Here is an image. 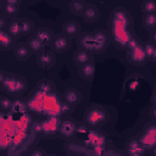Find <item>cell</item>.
<instances>
[{
	"instance_id": "5bb4252c",
	"label": "cell",
	"mask_w": 156,
	"mask_h": 156,
	"mask_svg": "<svg viewBox=\"0 0 156 156\" xmlns=\"http://www.w3.org/2000/svg\"><path fill=\"white\" fill-rule=\"evenodd\" d=\"M77 130V123L71 118H65L61 121L60 126V134L65 138L72 136Z\"/></svg>"
},
{
	"instance_id": "9c48e42d",
	"label": "cell",
	"mask_w": 156,
	"mask_h": 156,
	"mask_svg": "<svg viewBox=\"0 0 156 156\" xmlns=\"http://www.w3.org/2000/svg\"><path fill=\"white\" fill-rule=\"evenodd\" d=\"M94 35H95V51H94V54H102L110 44V38H108L107 33L102 29L95 30Z\"/></svg>"
},
{
	"instance_id": "ffe728a7",
	"label": "cell",
	"mask_w": 156,
	"mask_h": 156,
	"mask_svg": "<svg viewBox=\"0 0 156 156\" xmlns=\"http://www.w3.org/2000/svg\"><path fill=\"white\" fill-rule=\"evenodd\" d=\"M20 24H21V30H22V35H29V34H34L35 33V26L34 23L28 20V18H22L20 20Z\"/></svg>"
},
{
	"instance_id": "cb8c5ba5",
	"label": "cell",
	"mask_w": 156,
	"mask_h": 156,
	"mask_svg": "<svg viewBox=\"0 0 156 156\" xmlns=\"http://www.w3.org/2000/svg\"><path fill=\"white\" fill-rule=\"evenodd\" d=\"M1 9H2L4 16H6V17H15L18 13V11H20V7L18 6L10 5L6 0L1 2Z\"/></svg>"
},
{
	"instance_id": "7c38bea8",
	"label": "cell",
	"mask_w": 156,
	"mask_h": 156,
	"mask_svg": "<svg viewBox=\"0 0 156 156\" xmlns=\"http://www.w3.org/2000/svg\"><path fill=\"white\" fill-rule=\"evenodd\" d=\"M62 33L69 39L77 38L80 33V24L76 21H66L62 26Z\"/></svg>"
},
{
	"instance_id": "83f0119b",
	"label": "cell",
	"mask_w": 156,
	"mask_h": 156,
	"mask_svg": "<svg viewBox=\"0 0 156 156\" xmlns=\"http://www.w3.org/2000/svg\"><path fill=\"white\" fill-rule=\"evenodd\" d=\"M140 9L144 13H155V9H156V1L152 0H145L141 2Z\"/></svg>"
},
{
	"instance_id": "74e56055",
	"label": "cell",
	"mask_w": 156,
	"mask_h": 156,
	"mask_svg": "<svg viewBox=\"0 0 156 156\" xmlns=\"http://www.w3.org/2000/svg\"><path fill=\"white\" fill-rule=\"evenodd\" d=\"M48 156H54V155H48Z\"/></svg>"
},
{
	"instance_id": "7402d4cb",
	"label": "cell",
	"mask_w": 156,
	"mask_h": 156,
	"mask_svg": "<svg viewBox=\"0 0 156 156\" xmlns=\"http://www.w3.org/2000/svg\"><path fill=\"white\" fill-rule=\"evenodd\" d=\"M6 29L7 32L16 39L18 37L22 35V30H21V24H20V21H16V20H12L10 22H7V26H6Z\"/></svg>"
},
{
	"instance_id": "e575fe53",
	"label": "cell",
	"mask_w": 156,
	"mask_h": 156,
	"mask_svg": "<svg viewBox=\"0 0 156 156\" xmlns=\"http://www.w3.org/2000/svg\"><path fill=\"white\" fill-rule=\"evenodd\" d=\"M151 101L154 102V105H156V91L154 93V95H152V98H151Z\"/></svg>"
},
{
	"instance_id": "52a82bcc",
	"label": "cell",
	"mask_w": 156,
	"mask_h": 156,
	"mask_svg": "<svg viewBox=\"0 0 156 156\" xmlns=\"http://www.w3.org/2000/svg\"><path fill=\"white\" fill-rule=\"evenodd\" d=\"M50 48L52 49V51H55L57 54H63L71 48V39L68 37H66L63 33L55 34L52 41L50 43Z\"/></svg>"
},
{
	"instance_id": "8fae6325",
	"label": "cell",
	"mask_w": 156,
	"mask_h": 156,
	"mask_svg": "<svg viewBox=\"0 0 156 156\" xmlns=\"http://www.w3.org/2000/svg\"><path fill=\"white\" fill-rule=\"evenodd\" d=\"M32 55V50L28 43H20L13 48V56L18 61H27Z\"/></svg>"
},
{
	"instance_id": "f35d334b",
	"label": "cell",
	"mask_w": 156,
	"mask_h": 156,
	"mask_svg": "<svg viewBox=\"0 0 156 156\" xmlns=\"http://www.w3.org/2000/svg\"><path fill=\"white\" fill-rule=\"evenodd\" d=\"M155 13H156V9H155Z\"/></svg>"
},
{
	"instance_id": "5b68a950",
	"label": "cell",
	"mask_w": 156,
	"mask_h": 156,
	"mask_svg": "<svg viewBox=\"0 0 156 156\" xmlns=\"http://www.w3.org/2000/svg\"><path fill=\"white\" fill-rule=\"evenodd\" d=\"M127 61L132 63L133 66H144L147 62L145 50H144V44L138 43L134 48L127 50Z\"/></svg>"
},
{
	"instance_id": "d590c367",
	"label": "cell",
	"mask_w": 156,
	"mask_h": 156,
	"mask_svg": "<svg viewBox=\"0 0 156 156\" xmlns=\"http://www.w3.org/2000/svg\"><path fill=\"white\" fill-rule=\"evenodd\" d=\"M151 156H156V146L154 149H151Z\"/></svg>"
},
{
	"instance_id": "8992f818",
	"label": "cell",
	"mask_w": 156,
	"mask_h": 156,
	"mask_svg": "<svg viewBox=\"0 0 156 156\" xmlns=\"http://www.w3.org/2000/svg\"><path fill=\"white\" fill-rule=\"evenodd\" d=\"M61 121L60 117H49L46 119H44L40 123V128L41 132L45 136H50L54 138L60 133V126H61Z\"/></svg>"
},
{
	"instance_id": "d6a6232c",
	"label": "cell",
	"mask_w": 156,
	"mask_h": 156,
	"mask_svg": "<svg viewBox=\"0 0 156 156\" xmlns=\"http://www.w3.org/2000/svg\"><path fill=\"white\" fill-rule=\"evenodd\" d=\"M10 5H13V6H18L20 7V5H21V1L20 0H6Z\"/></svg>"
},
{
	"instance_id": "603a6c76",
	"label": "cell",
	"mask_w": 156,
	"mask_h": 156,
	"mask_svg": "<svg viewBox=\"0 0 156 156\" xmlns=\"http://www.w3.org/2000/svg\"><path fill=\"white\" fill-rule=\"evenodd\" d=\"M141 23L144 28L149 30H154L156 28V20H155V13H144L141 18Z\"/></svg>"
},
{
	"instance_id": "ba28073f",
	"label": "cell",
	"mask_w": 156,
	"mask_h": 156,
	"mask_svg": "<svg viewBox=\"0 0 156 156\" xmlns=\"http://www.w3.org/2000/svg\"><path fill=\"white\" fill-rule=\"evenodd\" d=\"M55 54L50 50H46L44 49L43 51H40L39 54H37V63L40 68H44V69H48V68H51L54 65H55Z\"/></svg>"
},
{
	"instance_id": "4316f807",
	"label": "cell",
	"mask_w": 156,
	"mask_h": 156,
	"mask_svg": "<svg viewBox=\"0 0 156 156\" xmlns=\"http://www.w3.org/2000/svg\"><path fill=\"white\" fill-rule=\"evenodd\" d=\"M37 89H39L44 93H51V91H55V84L49 79H44L40 83H38Z\"/></svg>"
},
{
	"instance_id": "836d02e7",
	"label": "cell",
	"mask_w": 156,
	"mask_h": 156,
	"mask_svg": "<svg viewBox=\"0 0 156 156\" xmlns=\"http://www.w3.org/2000/svg\"><path fill=\"white\" fill-rule=\"evenodd\" d=\"M5 21H6V18L2 15L1 18H0V28H1V30H5Z\"/></svg>"
},
{
	"instance_id": "277c9868",
	"label": "cell",
	"mask_w": 156,
	"mask_h": 156,
	"mask_svg": "<svg viewBox=\"0 0 156 156\" xmlns=\"http://www.w3.org/2000/svg\"><path fill=\"white\" fill-rule=\"evenodd\" d=\"M139 141L145 149L151 150L156 146V122H150L143 128L139 135Z\"/></svg>"
},
{
	"instance_id": "e0dca14e",
	"label": "cell",
	"mask_w": 156,
	"mask_h": 156,
	"mask_svg": "<svg viewBox=\"0 0 156 156\" xmlns=\"http://www.w3.org/2000/svg\"><path fill=\"white\" fill-rule=\"evenodd\" d=\"M33 35H34L37 39H39V40H40L45 46H46V45H49V44L52 41L54 37H55L54 32H52V30H50L49 28H45V27L38 28Z\"/></svg>"
},
{
	"instance_id": "f546056e",
	"label": "cell",
	"mask_w": 156,
	"mask_h": 156,
	"mask_svg": "<svg viewBox=\"0 0 156 156\" xmlns=\"http://www.w3.org/2000/svg\"><path fill=\"white\" fill-rule=\"evenodd\" d=\"M29 156H46V154H45V151L43 149L39 147V149H35Z\"/></svg>"
},
{
	"instance_id": "484cf974",
	"label": "cell",
	"mask_w": 156,
	"mask_h": 156,
	"mask_svg": "<svg viewBox=\"0 0 156 156\" xmlns=\"http://www.w3.org/2000/svg\"><path fill=\"white\" fill-rule=\"evenodd\" d=\"M28 45H29L32 52H35V55L39 54L40 51H43V50L45 49V45H44L39 39H37L34 35L28 40Z\"/></svg>"
},
{
	"instance_id": "9a60e30c",
	"label": "cell",
	"mask_w": 156,
	"mask_h": 156,
	"mask_svg": "<svg viewBox=\"0 0 156 156\" xmlns=\"http://www.w3.org/2000/svg\"><path fill=\"white\" fill-rule=\"evenodd\" d=\"M78 72H79V76L83 80L91 82L93 78H94V74H95V63H94V61H90V62L80 66L78 68Z\"/></svg>"
},
{
	"instance_id": "d6986e66",
	"label": "cell",
	"mask_w": 156,
	"mask_h": 156,
	"mask_svg": "<svg viewBox=\"0 0 156 156\" xmlns=\"http://www.w3.org/2000/svg\"><path fill=\"white\" fill-rule=\"evenodd\" d=\"M87 7V4L82 0H73L68 4V9L71 11V13H73L74 16H82L84 10Z\"/></svg>"
},
{
	"instance_id": "44dd1931",
	"label": "cell",
	"mask_w": 156,
	"mask_h": 156,
	"mask_svg": "<svg viewBox=\"0 0 156 156\" xmlns=\"http://www.w3.org/2000/svg\"><path fill=\"white\" fill-rule=\"evenodd\" d=\"M145 150H146V149L140 144L139 140H138V141L133 140V141H130V143L128 144V151H129V154H130L132 156H143L144 152H145Z\"/></svg>"
},
{
	"instance_id": "7a4b0ae2",
	"label": "cell",
	"mask_w": 156,
	"mask_h": 156,
	"mask_svg": "<svg viewBox=\"0 0 156 156\" xmlns=\"http://www.w3.org/2000/svg\"><path fill=\"white\" fill-rule=\"evenodd\" d=\"M0 84L1 89L11 96H18L26 91L28 84L27 80L16 73L0 71Z\"/></svg>"
},
{
	"instance_id": "1f68e13d",
	"label": "cell",
	"mask_w": 156,
	"mask_h": 156,
	"mask_svg": "<svg viewBox=\"0 0 156 156\" xmlns=\"http://www.w3.org/2000/svg\"><path fill=\"white\" fill-rule=\"evenodd\" d=\"M150 43H152V44L156 45V29H154L150 33Z\"/></svg>"
},
{
	"instance_id": "d4e9b609",
	"label": "cell",
	"mask_w": 156,
	"mask_h": 156,
	"mask_svg": "<svg viewBox=\"0 0 156 156\" xmlns=\"http://www.w3.org/2000/svg\"><path fill=\"white\" fill-rule=\"evenodd\" d=\"M144 50H145V55H146L147 61L156 62V45L149 41V43L144 44Z\"/></svg>"
},
{
	"instance_id": "2e32d148",
	"label": "cell",
	"mask_w": 156,
	"mask_h": 156,
	"mask_svg": "<svg viewBox=\"0 0 156 156\" xmlns=\"http://www.w3.org/2000/svg\"><path fill=\"white\" fill-rule=\"evenodd\" d=\"M82 17H83V20L87 23H94V22H96L99 20L100 11H99V9L95 5H91L90 4V5H87V7H85V10H84V12L82 15Z\"/></svg>"
},
{
	"instance_id": "8d00e7d4",
	"label": "cell",
	"mask_w": 156,
	"mask_h": 156,
	"mask_svg": "<svg viewBox=\"0 0 156 156\" xmlns=\"http://www.w3.org/2000/svg\"><path fill=\"white\" fill-rule=\"evenodd\" d=\"M155 20H156V13H155Z\"/></svg>"
},
{
	"instance_id": "4fadbf2b",
	"label": "cell",
	"mask_w": 156,
	"mask_h": 156,
	"mask_svg": "<svg viewBox=\"0 0 156 156\" xmlns=\"http://www.w3.org/2000/svg\"><path fill=\"white\" fill-rule=\"evenodd\" d=\"M73 61H74V65L79 68L80 66L93 61V54L84 49H78L73 54Z\"/></svg>"
},
{
	"instance_id": "4dcf8cb0",
	"label": "cell",
	"mask_w": 156,
	"mask_h": 156,
	"mask_svg": "<svg viewBox=\"0 0 156 156\" xmlns=\"http://www.w3.org/2000/svg\"><path fill=\"white\" fill-rule=\"evenodd\" d=\"M149 115H150V117L152 118V121H154V122H156V105H154V106L150 108Z\"/></svg>"
},
{
	"instance_id": "3957f363",
	"label": "cell",
	"mask_w": 156,
	"mask_h": 156,
	"mask_svg": "<svg viewBox=\"0 0 156 156\" xmlns=\"http://www.w3.org/2000/svg\"><path fill=\"white\" fill-rule=\"evenodd\" d=\"M108 118H110V115L107 110L101 105H91L85 110L83 115L84 122L91 128L101 127L108 121Z\"/></svg>"
},
{
	"instance_id": "ac0fdd59",
	"label": "cell",
	"mask_w": 156,
	"mask_h": 156,
	"mask_svg": "<svg viewBox=\"0 0 156 156\" xmlns=\"http://www.w3.org/2000/svg\"><path fill=\"white\" fill-rule=\"evenodd\" d=\"M15 38L7 32V30H1L0 32V49L2 51H9L13 49L15 45Z\"/></svg>"
},
{
	"instance_id": "6da1fadb",
	"label": "cell",
	"mask_w": 156,
	"mask_h": 156,
	"mask_svg": "<svg viewBox=\"0 0 156 156\" xmlns=\"http://www.w3.org/2000/svg\"><path fill=\"white\" fill-rule=\"evenodd\" d=\"M110 32L118 50H128V44L135 37L132 32V17L123 7H116L110 18Z\"/></svg>"
},
{
	"instance_id": "30bf717a",
	"label": "cell",
	"mask_w": 156,
	"mask_h": 156,
	"mask_svg": "<svg viewBox=\"0 0 156 156\" xmlns=\"http://www.w3.org/2000/svg\"><path fill=\"white\" fill-rule=\"evenodd\" d=\"M62 96H63V100L66 102H68L71 106H73V107L76 105H78V104H80L82 100H83L82 93L79 90H77L76 88H67L63 91V95Z\"/></svg>"
},
{
	"instance_id": "f1b7e54d",
	"label": "cell",
	"mask_w": 156,
	"mask_h": 156,
	"mask_svg": "<svg viewBox=\"0 0 156 156\" xmlns=\"http://www.w3.org/2000/svg\"><path fill=\"white\" fill-rule=\"evenodd\" d=\"M0 105H1V110L2 112H9L12 106H13V102L10 98L7 96H1V100H0Z\"/></svg>"
}]
</instances>
